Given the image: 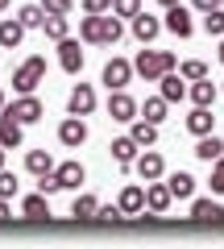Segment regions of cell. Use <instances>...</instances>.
Returning a JSON list of instances; mask_svg holds the SVG:
<instances>
[{
  "label": "cell",
  "instance_id": "obj_1",
  "mask_svg": "<svg viewBox=\"0 0 224 249\" xmlns=\"http://www.w3.org/2000/svg\"><path fill=\"white\" fill-rule=\"evenodd\" d=\"M133 71L141 75L145 83H158L166 71H179V58H174L171 50H150V46H145V50L133 58Z\"/></svg>",
  "mask_w": 224,
  "mask_h": 249
},
{
  "label": "cell",
  "instance_id": "obj_2",
  "mask_svg": "<svg viewBox=\"0 0 224 249\" xmlns=\"http://www.w3.org/2000/svg\"><path fill=\"white\" fill-rule=\"evenodd\" d=\"M37 83H46V58H42V54L25 58L17 71H13V91H17V96H29V91H37Z\"/></svg>",
  "mask_w": 224,
  "mask_h": 249
},
{
  "label": "cell",
  "instance_id": "obj_3",
  "mask_svg": "<svg viewBox=\"0 0 224 249\" xmlns=\"http://www.w3.org/2000/svg\"><path fill=\"white\" fill-rule=\"evenodd\" d=\"M108 116L121 121V124H133L137 116H141V104H137L125 88H121V91H108Z\"/></svg>",
  "mask_w": 224,
  "mask_h": 249
},
{
  "label": "cell",
  "instance_id": "obj_4",
  "mask_svg": "<svg viewBox=\"0 0 224 249\" xmlns=\"http://www.w3.org/2000/svg\"><path fill=\"white\" fill-rule=\"evenodd\" d=\"M133 62L129 58H108L104 62V75H100V83H104L108 91H121V88H129V79H133Z\"/></svg>",
  "mask_w": 224,
  "mask_h": 249
},
{
  "label": "cell",
  "instance_id": "obj_5",
  "mask_svg": "<svg viewBox=\"0 0 224 249\" xmlns=\"http://www.w3.org/2000/svg\"><path fill=\"white\" fill-rule=\"evenodd\" d=\"M67 112L71 116H91L96 112V88L91 83H75L71 96H67Z\"/></svg>",
  "mask_w": 224,
  "mask_h": 249
},
{
  "label": "cell",
  "instance_id": "obj_6",
  "mask_svg": "<svg viewBox=\"0 0 224 249\" xmlns=\"http://www.w3.org/2000/svg\"><path fill=\"white\" fill-rule=\"evenodd\" d=\"M4 112H13V116L21 121V124H37V121L46 116V108H42V100H37L34 91H29V96H17V100H13L9 108H4Z\"/></svg>",
  "mask_w": 224,
  "mask_h": 249
},
{
  "label": "cell",
  "instance_id": "obj_7",
  "mask_svg": "<svg viewBox=\"0 0 224 249\" xmlns=\"http://www.w3.org/2000/svg\"><path fill=\"white\" fill-rule=\"evenodd\" d=\"M133 170H137V178H141V183H154V178L166 175V162H162L158 150H141V154H137V162H133Z\"/></svg>",
  "mask_w": 224,
  "mask_h": 249
},
{
  "label": "cell",
  "instance_id": "obj_8",
  "mask_svg": "<svg viewBox=\"0 0 224 249\" xmlns=\"http://www.w3.org/2000/svg\"><path fill=\"white\" fill-rule=\"evenodd\" d=\"M58 142H63L67 150H79V145L87 142V121H83V116H71V112H67V121L58 124Z\"/></svg>",
  "mask_w": 224,
  "mask_h": 249
},
{
  "label": "cell",
  "instance_id": "obj_9",
  "mask_svg": "<svg viewBox=\"0 0 224 249\" xmlns=\"http://www.w3.org/2000/svg\"><path fill=\"white\" fill-rule=\"evenodd\" d=\"M171 204H174V196H171V187L162 183V178L145 183V212H150V216H162Z\"/></svg>",
  "mask_w": 224,
  "mask_h": 249
},
{
  "label": "cell",
  "instance_id": "obj_10",
  "mask_svg": "<svg viewBox=\"0 0 224 249\" xmlns=\"http://www.w3.org/2000/svg\"><path fill=\"white\" fill-rule=\"evenodd\" d=\"M21 142H25V124L13 112H0V145L4 150H21Z\"/></svg>",
  "mask_w": 224,
  "mask_h": 249
},
{
  "label": "cell",
  "instance_id": "obj_11",
  "mask_svg": "<svg viewBox=\"0 0 224 249\" xmlns=\"http://www.w3.org/2000/svg\"><path fill=\"white\" fill-rule=\"evenodd\" d=\"M129 29H133V37H137V42H141V46H150V42H154V37H158L162 29H166V25H162L158 17H150V13L141 9V13H137L133 21H129Z\"/></svg>",
  "mask_w": 224,
  "mask_h": 249
},
{
  "label": "cell",
  "instance_id": "obj_12",
  "mask_svg": "<svg viewBox=\"0 0 224 249\" xmlns=\"http://www.w3.org/2000/svg\"><path fill=\"white\" fill-rule=\"evenodd\" d=\"M58 67H63L67 75H79L83 71V50H79L75 37H63V42H58Z\"/></svg>",
  "mask_w": 224,
  "mask_h": 249
},
{
  "label": "cell",
  "instance_id": "obj_13",
  "mask_svg": "<svg viewBox=\"0 0 224 249\" xmlns=\"http://www.w3.org/2000/svg\"><path fill=\"white\" fill-rule=\"evenodd\" d=\"M162 25L171 29L174 37H191V34H195V21H191V13L183 9V4H174V9H166V17H162Z\"/></svg>",
  "mask_w": 224,
  "mask_h": 249
},
{
  "label": "cell",
  "instance_id": "obj_14",
  "mask_svg": "<svg viewBox=\"0 0 224 249\" xmlns=\"http://www.w3.org/2000/svg\"><path fill=\"white\" fill-rule=\"evenodd\" d=\"M54 175H58L63 191H79V187L87 183V170H83V162H63V166H54Z\"/></svg>",
  "mask_w": 224,
  "mask_h": 249
},
{
  "label": "cell",
  "instance_id": "obj_15",
  "mask_svg": "<svg viewBox=\"0 0 224 249\" xmlns=\"http://www.w3.org/2000/svg\"><path fill=\"white\" fill-rule=\"evenodd\" d=\"M158 91L171 100V104H179V100H187V91H191V88H187V79H183L179 71H166V75L158 79Z\"/></svg>",
  "mask_w": 224,
  "mask_h": 249
},
{
  "label": "cell",
  "instance_id": "obj_16",
  "mask_svg": "<svg viewBox=\"0 0 224 249\" xmlns=\"http://www.w3.org/2000/svg\"><path fill=\"white\" fill-rule=\"evenodd\" d=\"M108 150H112V158H117L121 170H133V162H137V154H141V145H137L133 137H117Z\"/></svg>",
  "mask_w": 224,
  "mask_h": 249
},
{
  "label": "cell",
  "instance_id": "obj_17",
  "mask_svg": "<svg viewBox=\"0 0 224 249\" xmlns=\"http://www.w3.org/2000/svg\"><path fill=\"white\" fill-rule=\"evenodd\" d=\"M121 37H125V17L104 13V17H100V46H117Z\"/></svg>",
  "mask_w": 224,
  "mask_h": 249
},
{
  "label": "cell",
  "instance_id": "obj_18",
  "mask_svg": "<svg viewBox=\"0 0 224 249\" xmlns=\"http://www.w3.org/2000/svg\"><path fill=\"white\" fill-rule=\"evenodd\" d=\"M117 204H121V212H125V216H141V212H145V187L129 183L125 191H121V199H117Z\"/></svg>",
  "mask_w": 224,
  "mask_h": 249
},
{
  "label": "cell",
  "instance_id": "obj_19",
  "mask_svg": "<svg viewBox=\"0 0 224 249\" xmlns=\"http://www.w3.org/2000/svg\"><path fill=\"white\" fill-rule=\"evenodd\" d=\"M216 96H220V88H216L207 75H204V79H195V83H191V91H187V100H191V104H199V108H212Z\"/></svg>",
  "mask_w": 224,
  "mask_h": 249
},
{
  "label": "cell",
  "instance_id": "obj_20",
  "mask_svg": "<svg viewBox=\"0 0 224 249\" xmlns=\"http://www.w3.org/2000/svg\"><path fill=\"white\" fill-rule=\"evenodd\" d=\"M191 220H199V224H224V208L216 204V199H195V204H191Z\"/></svg>",
  "mask_w": 224,
  "mask_h": 249
},
{
  "label": "cell",
  "instance_id": "obj_21",
  "mask_svg": "<svg viewBox=\"0 0 224 249\" xmlns=\"http://www.w3.org/2000/svg\"><path fill=\"white\" fill-rule=\"evenodd\" d=\"M21 216H29V220H50V196H46V191L25 196L21 199Z\"/></svg>",
  "mask_w": 224,
  "mask_h": 249
},
{
  "label": "cell",
  "instance_id": "obj_22",
  "mask_svg": "<svg viewBox=\"0 0 224 249\" xmlns=\"http://www.w3.org/2000/svg\"><path fill=\"white\" fill-rule=\"evenodd\" d=\"M187 129H191V133H195V137H207V133H212V129H216V112H212V108H191V116H187Z\"/></svg>",
  "mask_w": 224,
  "mask_h": 249
},
{
  "label": "cell",
  "instance_id": "obj_23",
  "mask_svg": "<svg viewBox=\"0 0 224 249\" xmlns=\"http://www.w3.org/2000/svg\"><path fill=\"white\" fill-rule=\"evenodd\" d=\"M21 37H25V25H21L17 17H4V21H0V46H4V50H17Z\"/></svg>",
  "mask_w": 224,
  "mask_h": 249
},
{
  "label": "cell",
  "instance_id": "obj_24",
  "mask_svg": "<svg viewBox=\"0 0 224 249\" xmlns=\"http://www.w3.org/2000/svg\"><path fill=\"white\" fill-rule=\"evenodd\" d=\"M129 137H133V142L141 145V150H150V145L158 142V124H154V121H145V116H137V121H133V129H129Z\"/></svg>",
  "mask_w": 224,
  "mask_h": 249
},
{
  "label": "cell",
  "instance_id": "obj_25",
  "mask_svg": "<svg viewBox=\"0 0 224 249\" xmlns=\"http://www.w3.org/2000/svg\"><path fill=\"white\" fill-rule=\"evenodd\" d=\"M166 187H171L174 199H191L195 196V178L187 175V170H174V175H166Z\"/></svg>",
  "mask_w": 224,
  "mask_h": 249
},
{
  "label": "cell",
  "instance_id": "obj_26",
  "mask_svg": "<svg viewBox=\"0 0 224 249\" xmlns=\"http://www.w3.org/2000/svg\"><path fill=\"white\" fill-rule=\"evenodd\" d=\"M195 158H199V162H216V158H224V142H220L216 133L199 137V142H195Z\"/></svg>",
  "mask_w": 224,
  "mask_h": 249
},
{
  "label": "cell",
  "instance_id": "obj_27",
  "mask_svg": "<svg viewBox=\"0 0 224 249\" xmlns=\"http://www.w3.org/2000/svg\"><path fill=\"white\" fill-rule=\"evenodd\" d=\"M25 170H29L34 178L50 175V170H54V158H50V150H29V154H25Z\"/></svg>",
  "mask_w": 224,
  "mask_h": 249
},
{
  "label": "cell",
  "instance_id": "obj_28",
  "mask_svg": "<svg viewBox=\"0 0 224 249\" xmlns=\"http://www.w3.org/2000/svg\"><path fill=\"white\" fill-rule=\"evenodd\" d=\"M42 34L50 37L54 46H58L63 37H71V21H67V17H58V13H46V25H42Z\"/></svg>",
  "mask_w": 224,
  "mask_h": 249
},
{
  "label": "cell",
  "instance_id": "obj_29",
  "mask_svg": "<svg viewBox=\"0 0 224 249\" xmlns=\"http://www.w3.org/2000/svg\"><path fill=\"white\" fill-rule=\"evenodd\" d=\"M96 212H100V199L87 196V191L71 199V216H75V220H96Z\"/></svg>",
  "mask_w": 224,
  "mask_h": 249
},
{
  "label": "cell",
  "instance_id": "obj_30",
  "mask_svg": "<svg viewBox=\"0 0 224 249\" xmlns=\"http://www.w3.org/2000/svg\"><path fill=\"white\" fill-rule=\"evenodd\" d=\"M166 108H171V100L158 91V96H150L141 104V116H145V121H154V124H162V121H166Z\"/></svg>",
  "mask_w": 224,
  "mask_h": 249
},
{
  "label": "cell",
  "instance_id": "obj_31",
  "mask_svg": "<svg viewBox=\"0 0 224 249\" xmlns=\"http://www.w3.org/2000/svg\"><path fill=\"white\" fill-rule=\"evenodd\" d=\"M17 21H21L25 29H42V25H46V9H42V4H21V9H17Z\"/></svg>",
  "mask_w": 224,
  "mask_h": 249
},
{
  "label": "cell",
  "instance_id": "obj_32",
  "mask_svg": "<svg viewBox=\"0 0 224 249\" xmlns=\"http://www.w3.org/2000/svg\"><path fill=\"white\" fill-rule=\"evenodd\" d=\"M79 42H87V46H100V17H83L79 21Z\"/></svg>",
  "mask_w": 224,
  "mask_h": 249
},
{
  "label": "cell",
  "instance_id": "obj_33",
  "mask_svg": "<svg viewBox=\"0 0 224 249\" xmlns=\"http://www.w3.org/2000/svg\"><path fill=\"white\" fill-rule=\"evenodd\" d=\"M204 29H207V37H224V4L204 13Z\"/></svg>",
  "mask_w": 224,
  "mask_h": 249
},
{
  "label": "cell",
  "instance_id": "obj_34",
  "mask_svg": "<svg viewBox=\"0 0 224 249\" xmlns=\"http://www.w3.org/2000/svg\"><path fill=\"white\" fill-rule=\"evenodd\" d=\"M179 75H183L187 83H195V79H204V75H207V67H204L199 58H187V62H179Z\"/></svg>",
  "mask_w": 224,
  "mask_h": 249
},
{
  "label": "cell",
  "instance_id": "obj_35",
  "mask_svg": "<svg viewBox=\"0 0 224 249\" xmlns=\"http://www.w3.org/2000/svg\"><path fill=\"white\" fill-rule=\"evenodd\" d=\"M112 13L125 17V21H133L137 13H141V0H112Z\"/></svg>",
  "mask_w": 224,
  "mask_h": 249
},
{
  "label": "cell",
  "instance_id": "obj_36",
  "mask_svg": "<svg viewBox=\"0 0 224 249\" xmlns=\"http://www.w3.org/2000/svg\"><path fill=\"white\" fill-rule=\"evenodd\" d=\"M96 220L100 224H117V220H125V212H121V204H100Z\"/></svg>",
  "mask_w": 224,
  "mask_h": 249
},
{
  "label": "cell",
  "instance_id": "obj_37",
  "mask_svg": "<svg viewBox=\"0 0 224 249\" xmlns=\"http://www.w3.org/2000/svg\"><path fill=\"white\" fill-rule=\"evenodd\" d=\"M0 196L4 199L17 196V175H13V170H0Z\"/></svg>",
  "mask_w": 224,
  "mask_h": 249
},
{
  "label": "cell",
  "instance_id": "obj_38",
  "mask_svg": "<svg viewBox=\"0 0 224 249\" xmlns=\"http://www.w3.org/2000/svg\"><path fill=\"white\" fill-rule=\"evenodd\" d=\"M83 13H91V17H104V13H112V0H83Z\"/></svg>",
  "mask_w": 224,
  "mask_h": 249
},
{
  "label": "cell",
  "instance_id": "obj_39",
  "mask_svg": "<svg viewBox=\"0 0 224 249\" xmlns=\"http://www.w3.org/2000/svg\"><path fill=\"white\" fill-rule=\"evenodd\" d=\"M42 9H46V13H58V17H67V13L75 9V0H42Z\"/></svg>",
  "mask_w": 224,
  "mask_h": 249
},
{
  "label": "cell",
  "instance_id": "obj_40",
  "mask_svg": "<svg viewBox=\"0 0 224 249\" xmlns=\"http://www.w3.org/2000/svg\"><path fill=\"white\" fill-rule=\"evenodd\" d=\"M37 191H46V196H54V191H63L58 175H54V170H50V175H42V178H37Z\"/></svg>",
  "mask_w": 224,
  "mask_h": 249
},
{
  "label": "cell",
  "instance_id": "obj_41",
  "mask_svg": "<svg viewBox=\"0 0 224 249\" xmlns=\"http://www.w3.org/2000/svg\"><path fill=\"white\" fill-rule=\"evenodd\" d=\"M212 191H216V196H224V170L220 166H212Z\"/></svg>",
  "mask_w": 224,
  "mask_h": 249
},
{
  "label": "cell",
  "instance_id": "obj_42",
  "mask_svg": "<svg viewBox=\"0 0 224 249\" xmlns=\"http://www.w3.org/2000/svg\"><path fill=\"white\" fill-rule=\"evenodd\" d=\"M191 4H195V13H212V9H220L224 0H191Z\"/></svg>",
  "mask_w": 224,
  "mask_h": 249
},
{
  "label": "cell",
  "instance_id": "obj_43",
  "mask_svg": "<svg viewBox=\"0 0 224 249\" xmlns=\"http://www.w3.org/2000/svg\"><path fill=\"white\" fill-rule=\"evenodd\" d=\"M9 216H13V208H9V199L0 196V220H9Z\"/></svg>",
  "mask_w": 224,
  "mask_h": 249
},
{
  "label": "cell",
  "instance_id": "obj_44",
  "mask_svg": "<svg viewBox=\"0 0 224 249\" xmlns=\"http://www.w3.org/2000/svg\"><path fill=\"white\" fill-rule=\"evenodd\" d=\"M158 4L162 9H174V4H183V0H158Z\"/></svg>",
  "mask_w": 224,
  "mask_h": 249
},
{
  "label": "cell",
  "instance_id": "obj_45",
  "mask_svg": "<svg viewBox=\"0 0 224 249\" xmlns=\"http://www.w3.org/2000/svg\"><path fill=\"white\" fill-rule=\"evenodd\" d=\"M216 54H220V62H224V37H220V46H216Z\"/></svg>",
  "mask_w": 224,
  "mask_h": 249
},
{
  "label": "cell",
  "instance_id": "obj_46",
  "mask_svg": "<svg viewBox=\"0 0 224 249\" xmlns=\"http://www.w3.org/2000/svg\"><path fill=\"white\" fill-rule=\"evenodd\" d=\"M4 108H9V100H4V91H0V112H4Z\"/></svg>",
  "mask_w": 224,
  "mask_h": 249
},
{
  "label": "cell",
  "instance_id": "obj_47",
  "mask_svg": "<svg viewBox=\"0 0 224 249\" xmlns=\"http://www.w3.org/2000/svg\"><path fill=\"white\" fill-rule=\"evenodd\" d=\"M0 170H4V145H0Z\"/></svg>",
  "mask_w": 224,
  "mask_h": 249
},
{
  "label": "cell",
  "instance_id": "obj_48",
  "mask_svg": "<svg viewBox=\"0 0 224 249\" xmlns=\"http://www.w3.org/2000/svg\"><path fill=\"white\" fill-rule=\"evenodd\" d=\"M212 166H220V170H224V158H216V162H212Z\"/></svg>",
  "mask_w": 224,
  "mask_h": 249
},
{
  "label": "cell",
  "instance_id": "obj_49",
  "mask_svg": "<svg viewBox=\"0 0 224 249\" xmlns=\"http://www.w3.org/2000/svg\"><path fill=\"white\" fill-rule=\"evenodd\" d=\"M4 9H9V0H0V13H4Z\"/></svg>",
  "mask_w": 224,
  "mask_h": 249
},
{
  "label": "cell",
  "instance_id": "obj_50",
  "mask_svg": "<svg viewBox=\"0 0 224 249\" xmlns=\"http://www.w3.org/2000/svg\"><path fill=\"white\" fill-rule=\"evenodd\" d=\"M0 50H4V46H0Z\"/></svg>",
  "mask_w": 224,
  "mask_h": 249
},
{
  "label": "cell",
  "instance_id": "obj_51",
  "mask_svg": "<svg viewBox=\"0 0 224 249\" xmlns=\"http://www.w3.org/2000/svg\"><path fill=\"white\" fill-rule=\"evenodd\" d=\"M220 91H224V88H220Z\"/></svg>",
  "mask_w": 224,
  "mask_h": 249
}]
</instances>
